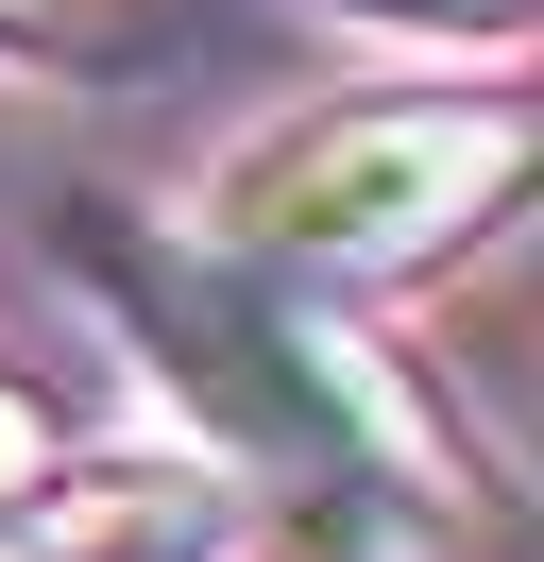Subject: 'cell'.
Here are the masks:
<instances>
[{
  "instance_id": "4",
  "label": "cell",
  "mask_w": 544,
  "mask_h": 562,
  "mask_svg": "<svg viewBox=\"0 0 544 562\" xmlns=\"http://www.w3.org/2000/svg\"><path fill=\"white\" fill-rule=\"evenodd\" d=\"M0 562H52V512H18V528H0Z\"/></svg>"
},
{
  "instance_id": "1",
  "label": "cell",
  "mask_w": 544,
  "mask_h": 562,
  "mask_svg": "<svg viewBox=\"0 0 544 562\" xmlns=\"http://www.w3.org/2000/svg\"><path fill=\"white\" fill-rule=\"evenodd\" d=\"M544 171L528 86H374V103H306L204 188V256L272 290H408L460 239H494Z\"/></svg>"
},
{
  "instance_id": "2",
  "label": "cell",
  "mask_w": 544,
  "mask_h": 562,
  "mask_svg": "<svg viewBox=\"0 0 544 562\" xmlns=\"http://www.w3.org/2000/svg\"><path fill=\"white\" fill-rule=\"evenodd\" d=\"M52 477H68L52 392H34V375H0V528H18V512H52Z\"/></svg>"
},
{
  "instance_id": "3",
  "label": "cell",
  "mask_w": 544,
  "mask_h": 562,
  "mask_svg": "<svg viewBox=\"0 0 544 562\" xmlns=\"http://www.w3.org/2000/svg\"><path fill=\"white\" fill-rule=\"evenodd\" d=\"M324 18H358V35H426V52H460V35H528V0H324Z\"/></svg>"
}]
</instances>
